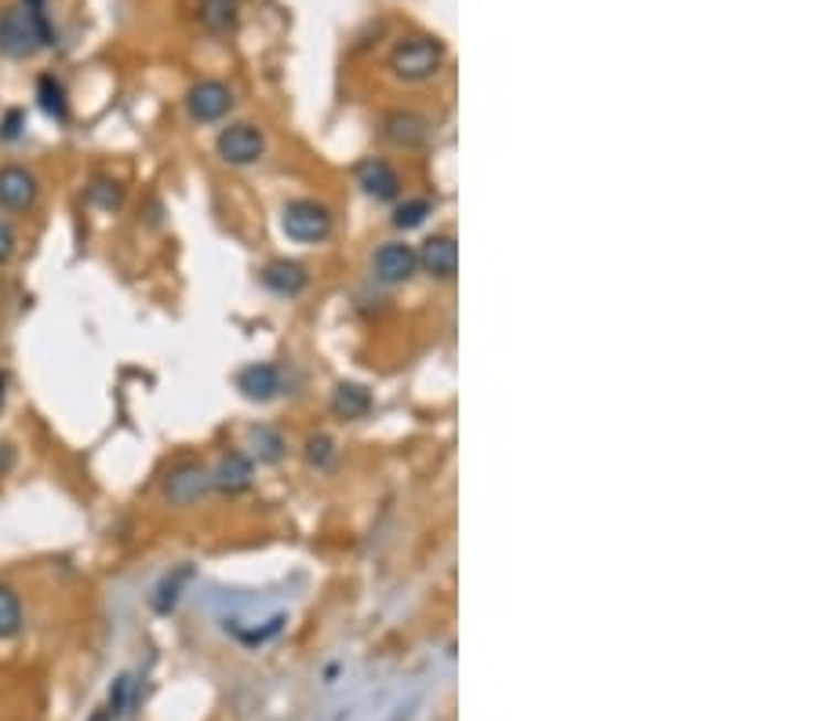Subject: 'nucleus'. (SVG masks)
<instances>
[{
	"instance_id": "obj_11",
	"label": "nucleus",
	"mask_w": 819,
	"mask_h": 721,
	"mask_svg": "<svg viewBox=\"0 0 819 721\" xmlns=\"http://www.w3.org/2000/svg\"><path fill=\"white\" fill-rule=\"evenodd\" d=\"M419 255V266L430 277H437V280H451L456 277V271H459V248H456V237H448V234H434V237H426L423 241V252H415Z\"/></svg>"
},
{
	"instance_id": "obj_30",
	"label": "nucleus",
	"mask_w": 819,
	"mask_h": 721,
	"mask_svg": "<svg viewBox=\"0 0 819 721\" xmlns=\"http://www.w3.org/2000/svg\"><path fill=\"white\" fill-rule=\"evenodd\" d=\"M4 394H8V375L0 372V405H4Z\"/></svg>"
},
{
	"instance_id": "obj_18",
	"label": "nucleus",
	"mask_w": 819,
	"mask_h": 721,
	"mask_svg": "<svg viewBox=\"0 0 819 721\" xmlns=\"http://www.w3.org/2000/svg\"><path fill=\"white\" fill-rule=\"evenodd\" d=\"M36 103H41V109L52 120H63L70 117V103H66V88H63V81L59 77H52V73H44L41 81H36Z\"/></svg>"
},
{
	"instance_id": "obj_26",
	"label": "nucleus",
	"mask_w": 819,
	"mask_h": 721,
	"mask_svg": "<svg viewBox=\"0 0 819 721\" xmlns=\"http://www.w3.org/2000/svg\"><path fill=\"white\" fill-rule=\"evenodd\" d=\"M15 230H11L4 219H0V266H8L11 263V255H15Z\"/></svg>"
},
{
	"instance_id": "obj_14",
	"label": "nucleus",
	"mask_w": 819,
	"mask_h": 721,
	"mask_svg": "<svg viewBox=\"0 0 819 721\" xmlns=\"http://www.w3.org/2000/svg\"><path fill=\"white\" fill-rule=\"evenodd\" d=\"M263 285L277 291V296H299V291L310 285V274H307V266L277 259L263 271Z\"/></svg>"
},
{
	"instance_id": "obj_23",
	"label": "nucleus",
	"mask_w": 819,
	"mask_h": 721,
	"mask_svg": "<svg viewBox=\"0 0 819 721\" xmlns=\"http://www.w3.org/2000/svg\"><path fill=\"white\" fill-rule=\"evenodd\" d=\"M88 201L106 208V212H114V208H120V201H125V190H120L117 182H92V187H88Z\"/></svg>"
},
{
	"instance_id": "obj_28",
	"label": "nucleus",
	"mask_w": 819,
	"mask_h": 721,
	"mask_svg": "<svg viewBox=\"0 0 819 721\" xmlns=\"http://www.w3.org/2000/svg\"><path fill=\"white\" fill-rule=\"evenodd\" d=\"M22 8H30V11H44V8H47V0H22Z\"/></svg>"
},
{
	"instance_id": "obj_8",
	"label": "nucleus",
	"mask_w": 819,
	"mask_h": 721,
	"mask_svg": "<svg viewBox=\"0 0 819 721\" xmlns=\"http://www.w3.org/2000/svg\"><path fill=\"white\" fill-rule=\"evenodd\" d=\"M415 266H419V255H415V248H412V244H405V241L383 244V248L375 252V259H372L375 280H383V285H405V280L415 274Z\"/></svg>"
},
{
	"instance_id": "obj_22",
	"label": "nucleus",
	"mask_w": 819,
	"mask_h": 721,
	"mask_svg": "<svg viewBox=\"0 0 819 721\" xmlns=\"http://www.w3.org/2000/svg\"><path fill=\"white\" fill-rule=\"evenodd\" d=\"M307 463L317 470H328L336 463V442L328 434H313L307 442Z\"/></svg>"
},
{
	"instance_id": "obj_20",
	"label": "nucleus",
	"mask_w": 819,
	"mask_h": 721,
	"mask_svg": "<svg viewBox=\"0 0 819 721\" xmlns=\"http://www.w3.org/2000/svg\"><path fill=\"white\" fill-rule=\"evenodd\" d=\"M252 456L259 463H277L280 456H285V442H280V434L270 431V426H255L252 431Z\"/></svg>"
},
{
	"instance_id": "obj_4",
	"label": "nucleus",
	"mask_w": 819,
	"mask_h": 721,
	"mask_svg": "<svg viewBox=\"0 0 819 721\" xmlns=\"http://www.w3.org/2000/svg\"><path fill=\"white\" fill-rule=\"evenodd\" d=\"M215 150H219V157H223L226 165L248 168V165H259V161H263L266 139H263V131L255 128V125H248V120H241V125H230V128L219 131Z\"/></svg>"
},
{
	"instance_id": "obj_1",
	"label": "nucleus",
	"mask_w": 819,
	"mask_h": 721,
	"mask_svg": "<svg viewBox=\"0 0 819 721\" xmlns=\"http://www.w3.org/2000/svg\"><path fill=\"white\" fill-rule=\"evenodd\" d=\"M55 44V26L47 19V11L30 8H4L0 11V52L8 59H33L41 47Z\"/></svg>"
},
{
	"instance_id": "obj_19",
	"label": "nucleus",
	"mask_w": 819,
	"mask_h": 721,
	"mask_svg": "<svg viewBox=\"0 0 819 721\" xmlns=\"http://www.w3.org/2000/svg\"><path fill=\"white\" fill-rule=\"evenodd\" d=\"M22 630V602L8 583H0V642L15 638Z\"/></svg>"
},
{
	"instance_id": "obj_27",
	"label": "nucleus",
	"mask_w": 819,
	"mask_h": 721,
	"mask_svg": "<svg viewBox=\"0 0 819 721\" xmlns=\"http://www.w3.org/2000/svg\"><path fill=\"white\" fill-rule=\"evenodd\" d=\"M11 463H15V448H11V445H0V474L11 470Z\"/></svg>"
},
{
	"instance_id": "obj_6",
	"label": "nucleus",
	"mask_w": 819,
	"mask_h": 721,
	"mask_svg": "<svg viewBox=\"0 0 819 721\" xmlns=\"http://www.w3.org/2000/svg\"><path fill=\"white\" fill-rule=\"evenodd\" d=\"M234 106V92L226 88L223 81H201L187 92V114L198 120V125H215L223 120Z\"/></svg>"
},
{
	"instance_id": "obj_21",
	"label": "nucleus",
	"mask_w": 819,
	"mask_h": 721,
	"mask_svg": "<svg viewBox=\"0 0 819 721\" xmlns=\"http://www.w3.org/2000/svg\"><path fill=\"white\" fill-rule=\"evenodd\" d=\"M426 215H434V204L426 201V198H415V201H405L394 212V226L397 230H415V226H423L426 223Z\"/></svg>"
},
{
	"instance_id": "obj_24",
	"label": "nucleus",
	"mask_w": 819,
	"mask_h": 721,
	"mask_svg": "<svg viewBox=\"0 0 819 721\" xmlns=\"http://www.w3.org/2000/svg\"><path fill=\"white\" fill-rule=\"evenodd\" d=\"M128 700H131V678H128V675H120V678L114 681V689H109V703H106V711L114 714V721H117L120 714H125Z\"/></svg>"
},
{
	"instance_id": "obj_12",
	"label": "nucleus",
	"mask_w": 819,
	"mask_h": 721,
	"mask_svg": "<svg viewBox=\"0 0 819 721\" xmlns=\"http://www.w3.org/2000/svg\"><path fill=\"white\" fill-rule=\"evenodd\" d=\"M358 187L375 201H394L401 193V176L394 172V165L369 157V161L358 168Z\"/></svg>"
},
{
	"instance_id": "obj_7",
	"label": "nucleus",
	"mask_w": 819,
	"mask_h": 721,
	"mask_svg": "<svg viewBox=\"0 0 819 721\" xmlns=\"http://www.w3.org/2000/svg\"><path fill=\"white\" fill-rule=\"evenodd\" d=\"M41 193V182L22 165H4L0 168V208L4 212H30Z\"/></svg>"
},
{
	"instance_id": "obj_10",
	"label": "nucleus",
	"mask_w": 819,
	"mask_h": 721,
	"mask_svg": "<svg viewBox=\"0 0 819 721\" xmlns=\"http://www.w3.org/2000/svg\"><path fill=\"white\" fill-rule=\"evenodd\" d=\"M383 139L397 150H419L430 139V120L423 114H412V109H397L383 120Z\"/></svg>"
},
{
	"instance_id": "obj_2",
	"label": "nucleus",
	"mask_w": 819,
	"mask_h": 721,
	"mask_svg": "<svg viewBox=\"0 0 819 721\" xmlns=\"http://www.w3.org/2000/svg\"><path fill=\"white\" fill-rule=\"evenodd\" d=\"M445 66V44L437 36H408L390 55V70L401 81H430Z\"/></svg>"
},
{
	"instance_id": "obj_3",
	"label": "nucleus",
	"mask_w": 819,
	"mask_h": 721,
	"mask_svg": "<svg viewBox=\"0 0 819 721\" xmlns=\"http://www.w3.org/2000/svg\"><path fill=\"white\" fill-rule=\"evenodd\" d=\"M280 230L288 234V241L296 244H321L332 237V212L317 201H291L280 212Z\"/></svg>"
},
{
	"instance_id": "obj_29",
	"label": "nucleus",
	"mask_w": 819,
	"mask_h": 721,
	"mask_svg": "<svg viewBox=\"0 0 819 721\" xmlns=\"http://www.w3.org/2000/svg\"><path fill=\"white\" fill-rule=\"evenodd\" d=\"M88 721H114V714H109L106 707H99V711H95V714H92Z\"/></svg>"
},
{
	"instance_id": "obj_25",
	"label": "nucleus",
	"mask_w": 819,
	"mask_h": 721,
	"mask_svg": "<svg viewBox=\"0 0 819 721\" xmlns=\"http://www.w3.org/2000/svg\"><path fill=\"white\" fill-rule=\"evenodd\" d=\"M22 125H26V114H22V109H8L4 120H0V139L15 142L22 136Z\"/></svg>"
},
{
	"instance_id": "obj_5",
	"label": "nucleus",
	"mask_w": 819,
	"mask_h": 721,
	"mask_svg": "<svg viewBox=\"0 0 819 721\" xmlns=\"http://www.w3.org/2000/svg\"><path fill=\"white\" fill-rule=\"evenodd\" d=\"M208 488H212V470L201 467V463H179L164 478V499L171 507L187 510L193 503H201Z\"/></svg>"
},
{
	"instance_id": "obj_15",
	"label": "nucleus",
	"mask_w": 819,
	"mask_h": 721,
	"mask_svg": "<svg viewBox=\"0 0 819 721\" xmlns=\"http://www.w3.org/2000/svg\"><path fill=\"white\" fill-rule=\"evenodd\" d=\"M193 580V565H179L176 572H168V576L153 586V594H150V605H153V613H161V616H168L171 608H176L179 602H182V591H187V583Z\"/></svg>"
},
{
	"instance_id": "obj_17",
	"label": "nucleus",
	"mask_w": 819,
	"mask_h": 721,
	"mask_svg": "<svg viewBox=\"0 0 819 721\" xmlns=\"http://www.w3.org/2000/svg\"><path fill=\"white\" fill-rule=\"evenodd\" d=\"M332 409L342 420H361V415H369L372 409V394L361 383H339L332 394Z\"/></svg>"
},
{
	"instance_id": "obj_16",
	"label": "nucleus",
	"mask_w": 819,
	"mask_h": 721,
	"mask_svg": "<svg viewBox=\"0 0 819 721\" xmlns=\"http://www.w3.org/2000/svg\"><path fill=\"white\" fill-rule=\"evenodd\" d=\"M198 19L208 33H226L237 26L241 19V0H201Z\"/></svg>"
},
{
	"instance_id": "obj_9",
	"label": "nucleus",
	"mask_w": 819,
	"mask_h": 721,
	"mask_svg": "<svg viewBox=\"0 0 819 721\" xmlns=\"http://www.w3.org/2000/svg\"><path fill=\"white\" fill-rule=\"evenodd\" d=\"M237 390L244 401H255V405H266L280 394V369L270 361H252L237 372Z\"/></svg>"
},
{
	"instance_id": "obj_13",
	"label": "nucleus",
	"mask_w": 819,
	"mask_h": 721,
	"mask_svg": "<svg viewBox=\"0 0 819 721\" xmlns=\"http://www.w3.org/2000/svg\"><path fill=\"white\" fill-rule=\"evenodd\" d=\"M252 485V459L244 452H230V456L219 459V467L212 470V488L219 492H244Z\"/></svg>"
}]
</instances>
